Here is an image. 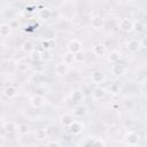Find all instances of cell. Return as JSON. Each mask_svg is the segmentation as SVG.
I'll return each instance as SVG.
<instances>
[{
  "mask_svg": "<svg viewBox=\"0 0 147 147\" xmlns=\"http://www.w3.org/2000/svg\"><path fill=\"white\" fill-rule=\"evenodd\" d=\"M140 140H141L140 134L134 132V131H127L124 134V142L129 147H137L139 145Z\"/></svg>",
  "mask_w": 147,
  "mask_h": 147,
  "instance_id": "obj_1",
  "label": "cell"
},
{
  "mask_svg": "<svg viewBox=\"0 0 147 147\" xmlns=\"http://www.w3.org/2000/svg\"><path fill=\"white\" fill-rule=\"evenodd\" d=\"M90 78H91V82L95 85V86H101L106 80H107V76L106 74L100 70V69H95L91 72L90 75Z\"/></svg>",
  "mask_w": 147,
  "mask_h": 147,
  "instance_id": "obj_2",
  "label": "cell"
},
{
  "mask_svg": "<svg viewBox=\"0 0 147 147\" xmlns=\"http://www.w3.org/2000/svg\"><path fill=\"white\" fill-rule=\"evenodd\" d=\"M67 51L70 54H76V53L82 52L83 51V44H82V41L79 39H77V38L70 39L67 42Z\"/></svg>",
  "mask_w": 147,
  "mask_h": 147,
  "instance_id": "obj_3",
  "label": "cell"
},
{
  "mask_svg": "<svg viewBox=\"0 0 147 147\" xmlns=\"http://www.w3.org/2000/svg\"><path fill=\"white\" fill-rule=\"evenodd\" d=\"M118 29L125 33H130L133 31V21L129 17H123L118 21Z\"/></svg>",
  "mask_w": 147,
  "mask_h": 147,
  "instance_id": "obj_4",
  "label": "cell"
},
{
  "mask_svg": "<svg viewBox=\"0 0 147 147\" xmlns=\"http://www.w3.org/2000/svg\"><path fill=\"white\" fill-rule=\"evenodd\" d=\"M45 103H46V99L40 94H33L29 98V105L34 109H39L44 107Z\"/></svg>",
  "mask_w": 147,
  "mask_h": 147,
  "instance_id": "obj_5",
  "label": "cell"
},
{
  "mask_svg": "<svg viewBox=\"0 0 147 147\" xmlns=\"http://www.w3.org/2000/svg\"><path fill=\"white\" fill-rule=\"evenodd\" d=\"M91 26L94 29V30H102L106 25V20L102 15L100 14H96V15H93L91 17Z\"/></svg>",
  "mask_w": 147,
  "mask_h": 147,
  "instance_id": "obj_6",
  "label": "cell"
},
{
  "mask_svg": "<svg viewBox=\"0 0 147 147\" xmlns=\"http://www.w3.org/2000/svg\"><path fill=\"white\" fill-rule=\"evenodd\" d=\"M125 48L129 53H132V54L138 53L141 48V42L137 39H129L125 44Z\"/></svg>",
  "mask_w": 147,
  "mask_h": 147,
  "instance_id": "obj_7",
  "label": "cell"
},
{
  "mask_svg": "<svg viewBox=\"0 0 147 147\" xmlns=\"http://www.w3.org/2000/svg\"><path fill=\"white\" fill-rule=\"evenodd\" d=\"M126 70H127L126 65L123 64V63H121V62L115 63V64H111V67H110V71H111V74H113V76H115V77H121V76H123V75L126 72Z\"/></svg>",
  "mask_w": 147,
  "mask_h": 147,
  "instance_id": "obj_8",
  "label": "cell"
},
{
  "mask_svg": "<svg viewBox=\"0 0 147 147\" xmlns=\"http://www.w3.org/2000/svg\"><path fill=\"white\" fill-rule=\"evenodd\" d=\"M2 95H3L5 98L9 99V100L15 99V98L18 95V90H17V87L14 86V85H7V86H5L3 90H2Z\"/></svg>",
  "mask_w": 147,
  "mask_h": 147,
  "instance_id": "obj_9",
  "label": "cell"
},
{
  "mask_svg": "<svg viewBox=\"0 0 147 147\" xmlns=\"http://www.w3.org/2000/svg\"><path fill=\"white\" fill-rule=\"evenodd\" d=\"M68 130H69V132H70L72 136H79V134L84 131V124H83V122L75 119V121L70 124V126L68 127Z\"/></svg>",
  "mask_w": 147,
  "mask_h": 147,
  "instance_id": "obj_10",
  "label": "cell"
},
{
  "mask_svg": "<svg viewBox=\"0 0 147 147\" xmlns=\"http://www.w3.org/2000/svg\"><path fill=\"white\" fill-rule=\"evenodd\" d=\"M76 118L74 117V115L71 113H63L61 114V116L59 117V123L61 124V126L63 127H69L70 124L75 121Z\"/></svg>",
  "mask_w": 147,
  "mask_h": 147,
  "instance_id": "obj_11",
  "label": "cell"
},
{
  "mask_svg": "<svg viewBox=\"0 0 147 147\" xmlns=\"http://www.w3.org/2000/svg\"><path fill=\"white\" fill-rule=\"evenodd\" d=\"M69 70H70V65L65 64V63L62 62V61L59 62V63H56L55 67H54V74H55L56 76H59V77L65 76V75L69 72Z\"/></svg>",
  "mask_w": 147,
  "mask_h": 147,
  "instance_id": "obj_12",
  "label": "cell"
},
{
  "mask_svg": "<svg viewBox=\"0 0 147 147\" xmlns=\"http://www.w3.org/2000/svg\"><path fill=\"white\" fill-rule=\"evenodd\" d=\"M92 53L95 56H98V57H101V56L106 55V53H107V46H106V44L105 42H98V44L93 45Z\"/></svg>",
  "mask_w": 147,
  "mask_h": 147,
  "instance_id": "obj_13",
  "label": "cell"
},
{
  "mask_svg": "<svg viewBox=\"0 0 147 147\" xmlns=\"http://www.w3.org/2000/svg\"><path fill=\"white\" fill-rule=\"evenodd\" d=\"M107 95V90L103 88L102 86H95L93 90H92V96L94 100H103Z\"/></svg>",
  "mask_w": 147,
  "mask_h": 147,
  "instance_id": "obj_14",
  "label": "cell"
},
{
  "mask_svg": "<svg viewBox=\"0 0 147 147\" xmlns=\"http://www.w3.org/2000/svg\"><path fill=\"white\" fill-rule=\"evenodd\" d=\"M86 113H87V108H86L84 105L78 103V105L74 106L71 114L74 115L75 118H82V117H84V116L86 115Z\"/></svg>",
  "mask_w": 147,
  "mask_h": 147,
  "instance_id": "obj_15",
  "label": "cell"
},
{
  "mask_svg": "<svg viewBox=\"0 0 147 147\" xmlns=\"http://www.w3.org/2000/svg\"><path fill=\"white\" fill-rule=\"evenodd\" d=\"M121 60H122V53L117 49H113L108 55V62L110 64L118 63V62H121Z\"/></svg>",
  "mask_w": 147,
  "mask_h": 147,
  "instance_id": "obj_16",
  "label": "cell"
},
{
  "mask_svg": "<svg viewBox=\"0 0 147 147\" xmlns=\"http://www.w3.org/2000/svg\"><path fill=\"white\" fill-rule=\"evenodd\" d=\"M2 129L7 134H13L17 130V124L15 122H13V121H7V122H3Z\"/></svg>",
  "mask_w": 147,
  "mask_h": 147,
  "instance_id": "obj_17",
  "label": "cell"
},
{
  "mask_svg": "<svg viewBox=\"0 0 147 147\" xmlns=\"http://www.w3.org/2000/svg\"><path fill=\"white\" fill-rule=\"evenodd\" d=\"M84 93L80 91V90H74L70 92V100L72 102H77V103H80L82 101H84Z\"/></svg>",
  "mask_w": 147,
  "mask_h": 147,
  "instance_id": "obj_18",
  "label": "cell"
},
{
  "mask_svg": "<svg viewBox=\"0 0 147 147\" xmlns=\"http://www.w3.org/2000/svg\"><path fill=\"white\" fill-rule=\"evenodd\" d=\"M29 60L32 63H38L40 61H42V52L38 51V49H33L29 53Z\"/></svg>",
  "mask_w": 147,
  "mask_h": 147,
  "instance_id": "obj_19",
  "label": "cell"
},
{
  "mask_svg": "<svg viewBox=\"0 0 147 147\" xmlns=\"http://www.w3.org/2000/svg\"><path fill=\"white\" fill-rule=\"evenodd\" d=\"M52 15H53V13L48 7H42L38 10V16L42 21H48L52 17Z\"/></svg>",
  "mask_w": 147,
  "mask_h": 147,
  "instance_id": "obj_20",
  "label": "cell"
},
{
  "mask_svg": "<svg viewBox=\"0 0 147 147\" xmlns=\"http://www.w3.org/2000/svg\"><path fill=\"white\" fill-rule=\"evenodd\" d=\"M17 134L24 137V136H28L30 133V125L25 122H22V123H18L17 124V130H16Z\"/></svg>",
  "mask_w": 147,
  "mask_h": 147,
  "instance_id": "obj_21",
  "label": "cell"
},
{
  "mask_svg": "<svg viewBox=\"0 0 147 147\" xmlns=\"http://www.w3.org/2000/svg\"><path fill=\"white\" fill-rule=\"evenodd\" d=\"M34 138H36V140H38V141H40V142L46 141V140L48 139V137H47V133H46L45 127H38V129L34 131Z\"/></svg>",
  "mask_w": 147,
  "mask_h": 147,
  "instance_id": "obj_22",
  "label": "cell"
},
{
  "mask_svg": "<svg viewBox=\"0 0 147 147\" xmlns=\"http://www.w3.org/2000/svg\"><path fill=\"white\" fill-rule=\"evenodd\" d=\"M11 33V25L9 23H1L0 24V37L7 38Z\"/></svg>",
  "mask_w": 147,
  "mask_h": 147,
  "instance_id": "obj_23",
  "label": "cell"
},
{
  "mask_svg": "<svg viewBox=\"0 0 147 147\" xmlns=\"http://www.w3.org/2000/svg\"><path fill=\"white\" fill-rule=\"evenodd\" d=\"M45 130H46V133H47L48 139H55V138L59 137V130H57L56 126H54V125H48V126L45 127Z\"/></svg>",
  "mask_w": 147,
  "mask_h": 147,
  "instance_id": "obj_24",
  "label": "cell"
},
{
  "mask_svg": "<svg viewBox=\"0 0 147 147\" xmlns=\"http://www.w3.org/2000/svg\"><path fill=\"white\" fill-rule=\"evenodd\" d=\"M21 49L24 52V53H30L31 51H33L34 49V47H33V44L30 41V40H26V41H24L22 45H21Z\"/></svg>",
  "mask_w": 147,
  "mask_h": 147,
  "instance_id": "obj_25",
  "label": "cell"
},
{
  "mask_svg": "<svg viewBox=\"0 0 147 147\" xmlns=\"http://www.w3.org/2000/svg\"><path fill=\"white\" fill-rule=\"evenodd\" d=\"M133 30L137 31L138 33H139V32H142V31L145 30V23L141 22L140 20L133 21Z\"/></svg>",
  "mask_w": 147,
  "mask_h": 147,
  "instance_id": "obj_26",
  "label": "cell"
},
{
  "mask_svg": "<svg viewBox=\"0 0 147 147\" xmlns=\"http://www.w3.org/2000/svg\"><path fill=\"white\" fill-rule=\"evenodd\" d=\"M62 62H64L65 64H68V65H70V64H72L75 61H74V54H70L69 52H67L64 55H63V60H62Z\"/></svg>",
  "mask_w": 147,
  "mask_h": 147,
  "instance_id": "obj_27",
  "label": "cell"
},
{
  "mask_svg": "<svg viewBox=\"0 0 147 147\" xmlns=\"http://www.w3.org/2000/svg\"><path fill=\"white\" fill-rule=\"evenodd\" d=\"M121 91H122V87H121V85L118 83H113L110 85V87H109V92L113 93V94H118Z\"/></svg>",
  "mask_w": 147,
  "mask_h": 147,
  "instance_id": "obj_28",
  "label": "cell"
},
{
  "mask_svg": "<svg viewBox=\"0 0 147 147\" xmlns=\"http://www.w3.org/2000/svg\"><path fill=\"white\" fill-rule=\"evenodd\" d=\"M84 59H85V55H84L83 51L79 52V53L74 54V61H75L76 63H82V62H84Z\"/></svg>",
  "mask_w": 147,
  "mask_h": 147,
  "instance_id": "obj_29",
  "label": "cell"
},
{
  "mask_svg": "<svg viewBox=\"0 0 147 147\" xmlns=\"http://www.w3.org/2000/svg\"><path fill=\"white\" fill-rule=\"evenodd\" d=\"M46 147H61L60 146V142L55 139H49L47 142H46Z\"/></svg>",
  "mask_w": 147,
  "mask_h": 147,
  "instance_id": "obj_30",
  "label": "cell"
},
{
  "mask_svg": "<svg viewBox=\"0 0 147 147\" xmlns=\"http://www.w3.org/2000/svg\"><path fill=\"white\" fill-rule=\"evenodd\" d=\"M41 46H42L44 49L49 51V49L52 48V46H51V40H44V41L41 42Z\"/></svg>",
  "mask_w": 147,
  "mask_h": 147,
  "instance_id": "obj_31",
  "label": "cell"
},
{
  "mask_svg": "<svg viewBox=\"0 0 147 147\" xmlns=\"http://www.w3.org/2000/svg\"><path fill=\"white\" fill-rule=\"evenodd\" d=\"M3 144H5V137L0 134V147H3Z\"/></svg>",
  "mask_w": 147,
  "mask_h": 147,
  "instance_id": "obj_32",
  "label": "cell"
},
{
  "mask_svg": "<svg viewBox=\"0 0 147 147\" xmlns=\"http://www.w3.org/2000/svg\"><path fill=\"white\" fill-rule=\"evenodd\" d=\"M1 10H2V5L0 3V13H1Z\"/></svg>",
  "mask_w": 147,
  "mask_h": 147,
  "instance_id": "obj_33",
  "label": "cell"
},
{
  "mask_svg": "<svg viewBox=\"0 0 147 147\" xmlns=\"http://www.w3.org/2000/svg\"><path fill=\"white\" fill-rule=\"evenodd\" d=\"M117 147H123V146H117Z\"/></svg>",
  "mask_w": 147,
  "mask_h": 147,
  "instance_id": "obj_34",
  "label": "cell"
},
{
  "mask_svg": "<svg viewBox=\"0 0 147 147\" xmlns=\"http://www.w3.org/2000/svg\"><path fill=\"white\" fill-rule=\"evenodd\" d=\"M13 147H15V146H13Z\"/></svg>",
  "mask_w": 147,
  "mask_h": 147,
  "instance_id": "obj_35",
  "label": "cell"
}]
</instances>
